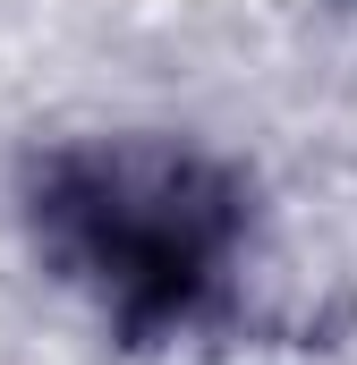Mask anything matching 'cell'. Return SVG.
<instances>
[{
    "instance_id": "1",
    "label": "cell",
    "mask_w": 357,
    "mask_h": 365,
    "mask_svg": "<svg viewBox=\"0 0 357 365\" xmlns=\"http://www.w3.org/2000/svg\"><path fill=\"white\" fill-rule=\"evenodd\" d=\"M43 264L136 340L196 331L247 264V187L178 136H86L43 153L26 195Z\"/></svg>"
}]
</instances>
